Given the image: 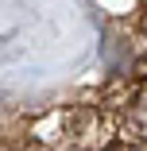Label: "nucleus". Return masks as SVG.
I'll return each mask as SVG.
<instances>
[{
    "label": "nucleus",
    "mask_w": 147,
    "mask_h": 151,
    "mask_svg": "<svg viewBox=\"0 0 147 151\" xmlns=\"http://www.w3.org/2000/svg\"><path fill=\"white\" fill-rule=\"evenodd\" d=\"M136 124H139V132L147 136V97H143V101L136 105Z\"/></svg>",
    "instance_id": "1"
}]
</instances>
